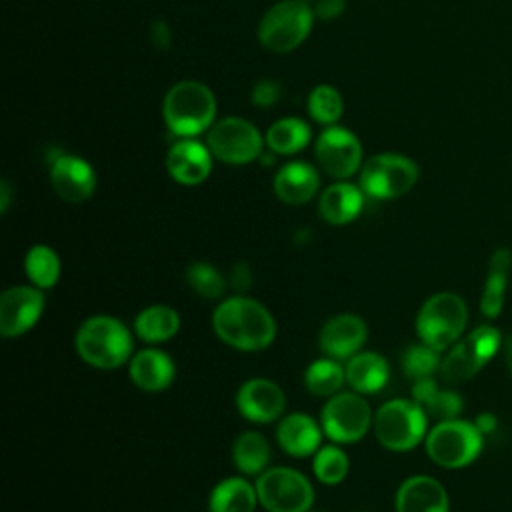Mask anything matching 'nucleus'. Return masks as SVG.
<instances>
[{
  "label": "nucleus",
  "instance_id": "obj_14",
  "mask_svg": "<svg viewBox=\"0 0 512 512\" xmlns=\"http://www.w3.org/2000/svg\"><path fill=\"white\" fill-rule=\"evenodd\" d=\"M44 310V294L32 286H12L0 296V334L14 338L28 332Z\"/></svg>",
  "mask_w": 512,
  "mask_h": 512
},
{
  "label": "nucleus",
  "instance_id": "obj_7",
  "mask_svg": "<svg viewBox=\"0 0 512 512\" xmlns=\"http://www.w3.org/2000/svg\"><path fill=\"white\" fill-rule=\"evenodd\" d=\"M424 442L432 462L442 468H462L478 458L484 434L474 422L452 418L438 422L426 434Z\"/></svg>",
  "mask_w": 512,
  "mask_h": 512
},
{
  "label": "nucleus",
  "instance_id": "obj_22",
  "mask_svg": "<svg viewBox=\"0 0 512 512\" xmlns=\"http://www.w3.org/2000/svg\"><path fill=\"white\" fill-rule=\"evenodd\" d=\"M320 178L308 162H290L274 176V192L284 204H304L318 192Z\"/></svg>",
  "mask_w": 512,
  "mask_h": 512
},
{
  "label": "nucleus",
  "instance_id": "obj_3",
  "mask_svg": "<svg viewBox=\"0 0 512 512\" xmlns=\"http://www.w3.org/2000/svg\"><path fill=\"white\" fill-rule=\"evenodd\" d=\"M162 114L172 134L180 138H192L212 126L216 100L206 84L196 80H182L166 92Z\"/></svg>",
  "mask_w": 512,
  "mask_h": 512
},
{
  "label": "nucleus",
  "instance_id": "obj_40",
  "mask_svg": "<svg viewBox=\"0 0 512 512\" xmlns=\"http://www.w3.org/2000/svg\"><path fill=\"white\" fill-rule=\"evenodd\" d=\"M250 268L244 264V262H240V264H236L234 266V270H232V276H230V280H232V286L236 288V290H246L248 286H250Z\"/></svg>",
  "mask_w": 512,
  "mask_h": 512
},
{
  "label": "nucleus",
  "instance_id": "obj_32",
  "mask_svg": "<svg viewBox=\"0 0 512 512\" xmlns=\"http://www.w3.org/2000/svg\"><path fill=\"white\" fill-rule=\"evenodd\" d=\"M24 270L36 288H52L60 278V258L50 246L36 244L24 258Z\"/></svg>",
  "mask_w": 512,
  "mask_h": 512
},
{
  "label": "nucleus",
  "instance_id": "obj_4",
  "mask_svg": "<svg viewBox=\"0 0 512 512\" xmlns=\"http://www.w3.org/2000/svg\"><path fill=\"white\" fill-rule=\"evenodd\" d=\"M468 322V306L456 292H436L418 310L416 332L420 342L444 352L452 348Z\"/></svg>",
  "mask_w": 512,
  "mask_h": 512
},
{
  "label": "nucleus",
  "instance_id": "obj_19",
  "mask_svg": "<svg viewBox=\"0 0 512 512\" xmlns=\"http://www.w3.org/2000/svg\"><path fill=\"white\" fill-rule=\"evenodd\" d=\"M396 512H448L446 488L432 476L416 474L406 478L394 500Z\"/></svg>",
  "mask_w": 512,
  "mask_h": 512
},
{
  "label": "nucleus",
  "instance_id": "obj_18",
  "mask_svg": "<svg viewBox=\"0 0 512 512\" xmlns=\"http://www.w3.org/2000/svg\"><path fill=\"white\" fill-rule=\"evenodd\" d=\"M166 168L168 174L184 186L200 184L212 170V152L198 140L182 138L168 150Z\"/></svg>",
  "mask_w": 512,
  "mask_h": 512
},
{
  "label": "nucleus",
  "instance_id": "obj_30",
  "mask_svg": "<svg viewBox=\"0 0 512 512\" xmlns=\"http://www.w3.org/2000/svg\"><path fill=\"white\" fill-rule=\"evenodd\" d=\"M310 126L300 118H282L266 132V146L276 154H294L310 142Z\"/></svg>",
  "mask_w": 512,
  "mask_h": 512
},
{
  "label": "nucleus",
  "instance_id": "obj_26",
  "mask_svg": "<svg viewBox=\"0 0 512 512\" xmlns=\"http://www.w3.org/2000/svg\"><path fill=\"white\" fill-rule=\"evenodd\" d=\"M412 398L426 410L428 416L436 418L438 422L458 418L464 406V400L458 392L440 388L432 376L412 382Z\"/></svg>",
  "mask_w": 512,
  "mask_h": 512
},
{
  "label": "nucleus",
  "instance_id": "obj_29",
  "mask_svg": "<svg viewBox=\"0 0 512 512\" xmlns=\"http://www.w3.org/2000/svg\"><path fill=\"white\" fill-rule=\"evenodd\" d=\"M232 460L234 466L248 476L262 474L270 460V444L258 432H242L232 446Z\"/></svg>",
  "mask_w": 512,
  "mask_h": 512
},
{
  "label": "nucleus",
  "instance_id": "obj_5",
  "mask_svg": "<svg viewBox=\"0 0 512 512\" xmlns=\"http://www.w3.org/2000/svg\"><path fill=\"white\" fill-rule=\"evenodd\" d=\"M426 426L428 414L414 398L388 400L374 414L376 440L392 452H406L418 446L426 436Z\"/></svg>",
  "mask_w": 512,
  "mask_h": 512
},
{
  "label": "nucleus",
  "instance_id": "obj_1",
  "mask_svg": "<svg viewBox=\"0 0 512 512\" xmlns=\"http://www.w3.org/2000/svg\"><path fill=\"white\" fill-rule=\"evenodd\" d=\"M212 328L224 344L242 352L264 350L276 338L272 314L246 296H232L220 302L212 314Z\"/></svg>",
  "mask_w": 512,
  "mask_h": 512
},
{
  "label": "nucleus",
  "instance_id": "obj_33",
  "mask_svg": "<svg viewBox=\"0 0 512 512\" xmlns=\"http://www.w3.org/2000/svg\"><path fill=\"white\" fill-rule=\"evenodd\" d=\"M440 364H442L440 352L424 342L408 346L402 354V370L406 378H410L412 382L432 376L436 370H440Z\"/></svg>",
  "mask_w": 512,
  "mask_h": 512
},
{
  "label": "nucleus",
  "instance_id": "obj_42",
  "mask_svg": "<svg viewBox=\"0 0 512 512\" xmlns=\"http://www.w3.org/2000/svg\"><path fill=\"white\" fill-rule=\"evenodd\" d=\"M474 424L478 426V430H480L482 434H486V432L494 430L496 420H494V416H492V414H480V416H478V420H476Z\"/></svg>",
  "mask_w": 512,
  "mask_h": 512
},
{
  "label": "nucleus",
  "instance_id": "obj_39",
  "mask_svg": "<svg viewBox=\"0 0 512 512\" xmlns=\"http://www.w3.org/2000/svg\"><path fill=\"white\" fill-rule=\"evenodd\" d=\"M150 38H152V42H154L156 48H160V50L168 48V44H170V32H168L166 24L160 22V20L154 22L152 28H150Z\"/></svg>",
  "mask_w": 512,
  "mask_h": 512
},
{
  "label": "nucleus",
  "instance_id": "obj_34",
  "mask_svg": "<svg viewBox=\"0 0 512 512\" xmlns=\"http://www.w3.org/2000/svg\"><path fill=\"white\" fill-rule=\"evenodd\" d=\"M348 466H350L348 456L338 446L318 448V452L314 454V462H312L314 476L322 484H328V486L340 484L348 474Z\"/></svg>",
  "mask_w": 512,
  "mask_h": 512
},
{
  "label": "nucleus",
  "instance_id": "obj_35",
  "mask_svg": "<svg viewBox=\"0 0 512 512\" xmlns=\"http://www.w3.org/2000/svg\"><path fill=\"white\" fill-rule=\"evenodd\" d=\"M184 278L188 282V286L202 298L206 300H216L222 296L226 282L222 278V274L208 262H192L186 272Z\"/></svg>",
  "mask_w": 512,
  "mask_h": 512
},
{
  "label": "nucleus",
  "instance_id": "obj_2",
  "mask_svg": "<svg viewBox=\"0 0 512 512\" xmlns=\"http://www.w3.org/2000/svg\"><path fill=\"white\" fill-rule=\"evenodd\" d=\"M74 346L86 364L100 370H112L130 358L132 336L118 318L98 314L78 326Z\"/></svg>",
  "mask_w": 512,
  "mask_h": 512
},
{
  "label": "nucleus",
  "instance_id": "obj_36",
  "mask_svg": "<svg viewBox=\"0 0 512 512\" xmlns=\"http://www.w3.org/2000/svg\"><path fill=\"white\" fill-rule=\"evenodd\" d=\"M342 110L344 104L340 92L328 84L316 86L308 96V112L320 124H334L342 116Z\"/></svg>",
  "mask_w": 512,
  "mask_h": 512
},
{
  "label": "nucleus",
  "instance_id": "obj_20",
  "mask_svg": "<svg viewBox=\"0 0 512 512\" xmlns=\"http://www.w3.org/2000/svg\"><path fill=\"white\" fill-rule=\"evenodd\" d=\"M276 440L286 454L294 458H304L318 452L322 432L314 418L302 412H294L280 420L276 428Z\"/></svg>",
  "mask_w": 512,
  "mask_h": 512
},
{
  "label": "nucleus",
  "instance_id": "obj_12",
  "mask_svg": "<svg viewBox=\"0 0 512 512\" xmlns=\"http://www.w3.org/2000/svg\"><path fill=\"white\" fill-rule=\"evenodd\" d=\"M208 148L226 164H248L262 154V136L248 120L230 116L210 126Z\"/></svg>",
  "mask_w": 512,
  "mask_h": 512
},
{
  "label": "nucleus",
  "instance_id": "obj_11",
  "mask_svg": "<svg viewBox=\"0 0 512 512\" xmlns=\"http://www.w3.org/2000/svg\"><path fill=\"white\" fill-rule=\"evenodd\" d=\"M320 424L336 444L358 442L372 424V410L360 392H338L322 408Z\"/></svg>",
  "mask_w": 512,
  "mask_h": 512
},
{
  "label": "nucleus",
  "instance_id": "obj_15",
  "mask_svg": "<svg viewBox=\"0 0 512 512\" xmlns=\"http://www.w3.org/2000/svg\"><path fill=\"white\" fill-rule=\"evenodd\" d=\"M284 406L282 388L268 378H250L236 392V408L250 422H272L284 412Z\"/></svg>",
  "mask_w": 512,
  "mask_h": 512
},
{
  "label": "nucleus",
  "instance_id": "obj_17",
  "mask_svg": "<svg viewBox=\"0 0 512 512\" xmlns=\"http://www.w3.org/2000/svg\"><path fill=\"white\" fill-rule=\"evenodd\" d=\"M368 338L366 322L356 314H336L320 330V348L328 358L348 360Z\"/></svg>",
  "mask_w": 512,
  "mask_h": 512
},
{
  "label": "nucleus",
  "instance_id": "obj_21",
  "mask_svg": "<svg viewBox=\"0 0 512 512\" xmlns=\"http://www.w3.org/2000/svg\"><path fill=\"white\" fill-rule=\"evenodd\" d=\"M130 378L144 392H160L174 380L172 358L158 348H144L130 360Z\"/></svg>",
  "mask_w": 512,
  "mask_h": 512
},
{
  "label": "nucleus",
  "instance_id": "obj_28",
  "mask_svg": "<svg viewBox=\"0 0 512 512\" xmlns=\"http://www.w3.org/2000/svg\"><path fill=\"white\" fill-rule=\"evenodd\" d=\"M180 328V316L174 308L164 304H154L138 312L134 320V330L144 342H164L170 340Z\"/></svg>",
  "mask_w": 512,
  "mask_h": 512
},
{
  "label": "nucleus",
  "instance_id": "obj_6",
  "mask_svg": "<svg viewBox=\"0 0 512 512\" xmlns=\"http://www.w3.org/2000/svg\"><path fill=\"white\" fill-rule=\"evenodd\" d=\"M502 332L490 324L474 328L470 334L460 338L440 364V378L446 384H462L474 378L484 364L500 352Z\"/></svg>",
  "mask_w": 512,
  "mask_h": 512
},
{
  "label": "nucleus",
  "instance_id": "obj_37",
  "mask_svg": "<svg viewBox=\"0 0 512 512\" xmlns=\"http://www.w3.org/2000/svg\"><path fill=\"white\" fill-rule=\"evenodd\" d=\"M282 98V84L278 80L272 78H264L260 80L254 88H252V102L260 108H268L274 106L278 100Z\"/></svg>",
  "mask_w": 512,
  "mask_h": 512
},
{
  "label": "nucleus",
  "instance_id": "obj_43",
  "mask_svg": "<svg viewBox=\"0 0 512 512\" xmlns=\"http://www.w3.org/2000/svg\"><path fill=\"white\" fill-rule=\"evenodd\" d=\"M0 190H2L0 210H2V212H6V208H8V200H10V188H8V182H2V184H0Z\"/></svg>",
  "mask_w": 512,
  "mask_h": 512
},
{
  "label": "nucleus",
  "instance_id": "obj_8",
  "mask_svg": "<svg viewBox=\"0 0 512 512\" xmlns=\"http://www.w3.org/2000/svg\"><path fill=\"white\" fill-rule=\"evenodd\" d=\"M314 12L302 0L274 4L258 24V40L270 52H290L298 48L312 30Z\"/></svg>",
  "mask_w": 512,
  "mask_h": 512
},
{
  "label": "nucleus",
  "instance_id": "obj_38",
  "mask_svg": "<svg viewBox=\"0 0 512 512\" xmlns=\"http://www.w3.org/2000/svg\"><path fill=\"white\" fill-rule=\"evenodd\" d=\"M344 8H346L344 0H316L312 12L322 20H334L344 12Z\"/></svg>",
  "mask_w": 512,
  "mask_h": 512
},
{
  "label": "nucleus",
  "instance_id": "obj_25",
  "mask_svg": "<svg viewBox=\"0 0 512 512\" xmlns=\"http://www.w3.org/2000/svg\"><path fill=\"white\" fill-rule=\"evenodd\" d=\"M346 382L354 392L360 394H376L380 392L390 376V368L384 356L376 352H358L348 358L346 366Z\"/></svg>",
  "mask_w": 512,
  "mask_h": 512
},
{
  "label": "nucleus",
  "instance_id": "obj_13",
  "mask_svg": "<svg viewBox=\"0 0 512 512\" xmlns=\"http://www.w3.org/2000/svg\"><path fill=\"white\" fill-rule=\"evenodd\" d=\"M320 168L332 178L352 176L362 162L360 140L342 126H328L316 140L314 148Z\"/></svg>",
  "mask_w": 512,
  "mask_h": 512
},
{
  "label": "nucleus",
  "instance_id": "obj_10",
  "mask_svg": "<svg viewBox=\"0 0 512 512\" xmlns=\"http://www.w3.org/2000/svg\"><path fill=\"white\" fill-rule=\"evenodd\" d=\"M418 180V166L412 158L386 152L372 156L360 172V188L378 200H392L412 190Z\"/></svg>",
  "mask_w": 512,
  "mask_h": 512
},
{
  "label": "nucleus",
  "instance_id": "obj_9",
  "mask_svg": "<svg viewBox=\"0 0 512 512\" xmlns=\"http://www.w3.org/2000/svg\"><path fill=\"white\" fill-rule=\"evenodd\" d=\"M256 494L268 512H308L314 502L308 478L288 466L266 468L258 474Z\"/></svg>",
  "mask_w": 512,
  "mask_h": 512
},
{
  "label": "nucleus",
  "instance_id": "obj_41",
  "mask_svg": "<svg viewBox=\"0 0 512 512\" xmlns=\"http://www.w3.org/2000/svg\"><path fill=\"white\" fill-rule=\"evenodd\" d=\"M500 352H502V356H504V360H506V366H508V370L512 372V332H508V334H502Z\"/></svg>",
  "mask_w": 512,
  "mask_h": 512
},
{
  "label": "nucleus",
  "instance_id": "obj_16",
  "mask_svg": "<svg viewBox=\"0 0 512 512\" xmlns=\"http://www.w3.org/2000/svg\"><path fill=\"white\" fill-rule=\"evenodd\" d=\"M50 182L62 200L78 204L92 196L96 188V174L86 160L72 154H60L52 160Z\"/></svg>",
  "mask_w": 512,
  "mask_h": 512
},
{
  "label": "nucleus",
  "instance_id": "obj_24",
  "mask_svg": "<svg viewBox=\"0 0 512 512\" xmlns=\"http://www.w3.org/2000/svg\"><path fill=\"white\" fill-rule=\"evenodd\" d=\"M364 206V190L350 182H336L328 186L318 202V212L328 224L352 222Z\"/></svg>",
  "mask_w": 512,
  "mask_h": 512
},
{
  "label": "nucleus",
  "instance_id": "obj_27",
  "mask_svg": "<svg viewBox=\"0 0 512 512\" xmlns=\"http://www.w3.org/2000/svg\"><path fill=\"white\" fill-rule=\"evenodd\" d=\"M256 500V488L244 478L232 476L214 486L208 508L210 512H254Z\"/></svg>",
  "mask_w": 512,
  "mask_h": 512
},
{
  "label": "nucleus",
  "instance_id": "obj_23",
  "mask_svg": "<svg viewBox=\"0 0 512 512\" xmlns=\"http://www.w3.org/2000/svg\"><path fill=\"white\" fill-rule=\"evenodd\" d=\"M512 268V252L510 248H496L488 260V272L480 296V312L486 318H498L504 306L508 278Z\"/></svg>",
  "mask_w": 512,
  "mask_h": 512
},
{
  "label": "nucleus",
  "instance_id": "obj_31",
  "mask_svg": "<svg viewBox=\"0 0 512 512\" xmlns=\"http://www.w3.org/2000/svg\"><path fill=\"white\" fill-rule=\"evenodd\" d=\"M346 382L344 366L334 358L314 360L304 372V384L314 396H334Z\"/></svg>",
  "mask_w": 512,
  "mask_h": 512
}]
</instances>
